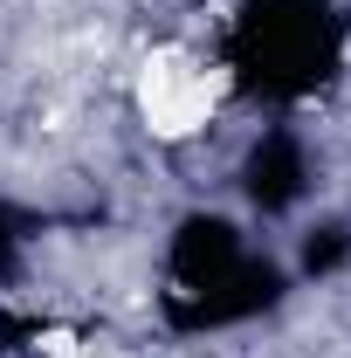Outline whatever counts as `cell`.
<instances>
[{
	"instance_id": "6da1fadb",
	"label": "cell",
	"mask_w": 351,
	"mask_h": 358,
	"mask_svg": "<svg viewBox=\"0 0 351 358\" xmlns=\"http://www.w3.org/2000/svg\"><path fill=\"white\" fill-rule=\"evenodd\" d=\"M214 96H220V76H207L186 48H159L138 69V110L159 138H193L214 117Z\"/></svg>"
},
{
	"instance_id": "7a4b0ae2",
	"label": "cell",
	"mask_w": 351,
	"mask_h": 358,
	"mask_svg": "<svg viewBox=\"0 0 351 358\" xmlns=\"http://www.w3.org/2000/svg\"><path fill=\"white\" fill-rule=\"evenodd\" d=\"M76 358H89V352H76Z\"/></svg>"
}]
</instances>
